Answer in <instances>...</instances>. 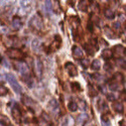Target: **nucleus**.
<instances>
[{"instance_id": "obj_3", "label": "nucleus", "mask_w": 126, "mask_h": 126, "mask_svg": "<svg viewBox=\"0 0 126 126\" xmlns=\"http://www.w3.org/2000/svg\"><path fill=\"white\" fill-rule=\"evenodd\" d=\"M29 24H30L31 27L35 28L36 30H39L41 27L44 26V24H43V20H41V18H40L39 16H37V15H34L32 18H31Z\"/></svg>"}, {"instance_id": "obj_13", "label": "nucleus", "mask_w": 126, "mask_h": 126, "mask_svg": "<svg viewBox=\"0 0 126 126\" xmlns=\"http://www.w3.org/2000/svg\"><path fill=\"white\" fill-rule=\"evenodd\" d=\"M84 48H85L87 54L90 55V56H93L94 54H95V47L92 46V43H86L85 45H84Z\"/></svg>"}, {"instance_id": "obj_16", "label": "nucleus", "mask_w": 126, "mask_h": 126, "mask_svg": "<svg viewBox=\"0 0 126 126\" xmlns=\"http://www.w3.org/2000/svg\"><path fill=\"white\" fill-rule=\"evenodd\" d=\"M109 89L111 91H117L119 90V83L116 81H111L109 83Z\"/></svg>"}, {"instance_id": "obj_14", "label": "nucleus", "mask_w": 126, "mask_h": 126, "mask_svg": "<svg viewBox=\"0 0 126 126\" xmlns=\"http://www.w3.org/2000/svg\"><path fill=\"white\" fill-rule=\"evenodd\" d=\"M101 57L103 58V59H105V60H108V59H111L112 57H113V55H112V50L111 49H104L103 51H102V54H101Z\"/></svg>"}, {"instance_id": "obj_10", "label": "nucleus", "mask_w": 126, "mask_h": 126, "mask_svg": "<svg viewBox=\"0 0 126 126\" xmlns=\"http://www.w3.org/2000/svg\"><path fill=\"white\" fill-rule=\"evenodd\" d=\"M74 119L71 116H65L61 120V126H74Z\"/></svg>"}, {"instance_id": "obj_29", "label": "nucleus", "mask_w": 126, "mask_h": 126, "mask_svg": "<svg viewBox=\"0 0 126 126\" xmlns=\"http://www.w3.org/2000/svg\"><path fill=\"white\" fill-rule=\"evenodd\" d=\"M120 126H125V121L124 120L120 121Z\"/></svg>"}, {"instance_id": "obj_7", "label": "nucleus", "mask_w": 126, "mask_h": 126, "mask_svg": "<svg viewBox=\"0 0 126 126\" xmlns=\"http://www.w3.org/2000/svg\"><path fill=\"white\" fill-rule=\"evenodd\" d=\"M65 68H66V70L68 71L69 75H70L71 77H75V76H77L78 71H77V68L75 67V65L73 64V63H67V64L65 65Z\"/></svg>"}, {"instance_id": "obj_26", "label": "nucleus", "mask_w": 126, "mask_h": 126, "mask_svg": "<svg viewBox=\"0 0 126 126\" xmlns=\"http://www.w3.org/2000/svg\"><path fill=\"white\" fill-rule=\"evenodd\" d=\"M107 98H108L109 101H113V100L115 99V96L112 95V94H108V95H107Z\"/></svg>"}, {"instance_id": "obj_12", "label": "nucleus", "mask_w": 126, "mask_h": 126, "mask_svg": "<svg viewBox=\"0 0 126 126\" xmlns=\"http://www.w3.org/2000/svg\"><path fill=\"white\" fill-rule=\"evenodd\" d=\"M73 56L77 59H82L83 58V50L81 49V47H79L78 46L73 47Z\"/></svg>"}, {"instance_id": "obj_25", "label": "nucleus", "mask_w": 126, "mask_h": 126, "mask_svg": "<svg viewBox=\"0 0 126 126\" xmlns=\"http://www.w3.org/2000/svg\"><path fill=\"white\" fill-rule=\"evenodd\" d=\"M73 88H74V90L77 88L78 90H81V87H80V85H79V83H77V82H75V83H73Z\"/></svg>"}, {"instance_id": "obj_27", "label": "nucleus", "mask_w": 126, "mask_h": 126, "mask_svg": "<svg viewBox=\"0 0 126 126\" xmlns=\"http://www.w3.org/2000/svg\"><path fill=\"white\" fill-rule=\"evenodd\" d=\"M105 70H106V71H111L112 70L111 65L110 64H106V65H105Z\"/></svg>"}, {"instance_id": "obj_21", "label": "nucleus", "mask_w": 126, "mask_h": 126, "mask_svg": "<svg viewBox=\"0 0 126 126\" xmlns=\"http://www.w3.org/2000/svg\"><path fill=\"white\" fill-rule=\"evenodd\" d=\"M92 78L95 80L96 82H98V83H102L105 79H104V77L102 76V75H99V74H94L93 76H92Z\"/></svg>"}, {"instance_id": "obj_28", "label": "nucleus", "mask_w": 126, "mask_h": 126, "mask_svg": "<svg viewBox=\"0 0 126 126\" xmlns=\"http://www.w3.org/2000/svg\"><path fill=\"white\" fill-rule=\"evenodd\" d=\"M113 26H114L115 29H119V28H120V23H119V22H115V23L113 24Z\"/></svg>"}, {"instance_id": "obj_11", "label": "nucleus", "mask_w": 126, "mask_h": 126, "mask_svg": "<svg viewBox=\"0 0 126 126\" xmlns=\"http://www.w3.org/2000/svg\"><path fill=\"white\" fill-rule=\"evenodd\" d=\"M11 112H12V116H13L14 120L17 121V122H19L20 121V118H21V112H20L19 108L16 106V105L12 108V111Z\"/></svg>"}, {"instance_id": "obj_20", "label": "nucleus", "mask_w": 126, "mask_h": 126, "mask_svg": "<svg viewBox=\"0 0 126 126\" xmlns=\"http://www.w3.org/2000/svg\"><path fill=\"white\" fill-rule=\"evenodd\" d=\"M99 110H100L101 112H105V111L108 110L107 105H106V103H105L104 101H100V102H99Z\"/></svg>"}, {"instance_id": "obj_23", "label": "nucleus", "mask_w": 126, "mask_h": 126, "mask_svg": "<svg viewBox=\"0 0 126 126\" xmlns=\"http://www.w3.org/2000/svg\"><path fill=\"white\" fill-rule=\"evenodd\" d=\"M80 63H81V65L83 66V68H88L89 67V64H90V62H89L88 59H82L80 61Z\"/></svg>"}, {"instance_id": "obj_18", "label": "nucleus", "mask_w": 126, "mask_h": 126, "mask_svg": "<svg viewBox=\"0 0 126 126\" xmlns=\"http://www.w3.org/2000/svg\"><path fill=\"white\" fill-rule=\"evenodd\" d=\"M104 15H105V17L108 18V19H113L115 17V13H114L113 10H111V9H106V10H105Z\"/></svg>"}, {"instance_id": "obj_15", "label": "nucleus", "mask_w": 126, "mask_h": 126, "mask_svg": "<svg viewBox=\"0 0 126 126\" xmlns=\"http://www.w3.org/2000/svg\"><path fill=\"white\" fill-rule=\"evenodd\" d=\"M91 68H92V70H94V71L100 70V68H101V62H100V60H97V59L94 60V61L92 62Z\"/></svg>"}, {"instance_id": "obj_17", "label": "nucleus", "mask_w": 126, "mask_h": 126, "mask_svg": "<svg viewBox=\"0 0 126 126\" xmlns=\"http://www.w3.org/2000/svg\"><path fill=\"white\" fill-rule=\"evenodd\" d=\"M113 107H114V110L116 111V112H118V113H122V112H123V109H124L122 103H120V102L114 103V104H113Z\"/></svg>"}, {"instance_id": "obj_5", "label": "nucleus", "mask_w": 126, "mask_h": 126, "mask_svg": "<svg viewBox=\"0 0 126 126\" xmlns=\"http://www.w3.org/2000/svg\"><path fill=\"white\" fill-rule=\"evenodd\" d=\"M34 73L38 78H40L43 75V63L37 58L34 60Z\"/></svg>"}, {"instance_id": "obj_4", "label": "nucleus", "mask_w": 126, "mask_h": 126, "mask_svg": "<svg viewBox=\"0 0 126 126\" xmlns=\"http://www.w3.org/2000/svg\"><path fill=\"white\" fill-rule=\"evenodd\" d=\"M16 69L17 71L20 73V74H22V75H28V65L26 64L25 62H22V61H19L17 62L16 64Z\"/></svg>"}, {"instance_id": "obj_9", "label": "nucleus", "mask_w": 126, "mask_h": 126, "mask_svg": "<svg viewBox=\"0 0 126 126\" xmlns=\"http://www.w3.org/2000/svg\"><path fill=\"white\" fill-rule=\"evenodd\" d=\"M11 25H12V28L14 30H18L22 27V21H21V18L18 17V16H15L13 17L12 19V22H11Z\"/></svg>"}, {"instance_id": "obj_8", "label": "nucleus", "mask_w": 126, "mask_h": 126, "mask_svg": "<svg viewBox=\"0 0 126 126\" xmlns=\"http://www.w3.org/2000/svg\"><path fill=\"white\" fill-rule=\"evenodd\" d=\"M48 108H49V110L51 111V113L59 114L60 106H59V103H58L55 99H52L51 101H49V103H48Z\"/></svg>"}, {"instance_id": "obj_24", "label": "nucleus", "mask_w": 126, "mask_h": 126, "mask_svg": "<svg viewBox=\"0 0 126 126\" xmlns=\"http://www.w3.org/2000/svg\"><path fill=\"white\" fill-rule=\"evenodd\" d=\"M7 93H8V91H7V89L4 86H0V95L4 96V95H6Z\"/></svg>"}, {"instance_id": "obj_30", "label": "nucleus", "mask_w": 126, "mask_h": 126, "mask_svg": "<svg viewBox=\"0 0 126 126\" xmlns=\"http://www.w3.org/2000/svg\"><path fill=\"white\" fill-rule=\"evenodd\" d=\"M85 126H95V125H94V124H91V123H87Z\"/></svg>"}, {"instance_id": "obj_31", "label": "nucleus", "mask_w": 126, "mask_h": 126, "mask_svg": "<svg viewBox=\"0 0 126 126\" xmlns=\"http://www.w3.org/2000/svg\"><path fill=\"white\" fill-rule=\"evenodd\" d=\"M2 62V58H1V56H0V63Z\"/></svg>"}, {"instance_id": "obj_22", "label": "nucleus", "mask_w": 126, "mask_h": 126, "mask_svg": "<svg viewBox=\"0 0 126 126\" xmlns=\"http://www.w3.org/2000/svg\"><path fill=\"white\" fill-rule=\"evenodd\" d=\"M88 1H80V4H79V8L82 11H86L87 10V6H88Z\"/></svg>"}, {"instance_id": "obj_6", "label": "nucleus", "mask_w": 126, "mask_h": 126, "mask_svg": "<svg viewBox=\"0 0 126 126\" xmlns=\"http://www.w3.org/2000/svg\"><path fill=\"white\" fill-rule=\"evenodd\" d=\"M114 51H112V55L115 56L116 58H119V59H122L123 56H125V48L122 47V46H116L114 47Z\"/></svg>"}, {"instance_id": "obj_2", "label": "nucleus", "mask_w": 126, "mask_h": 126, "mask_svg": "<svg viewBox=\"0 0 126 126\" xmlns=\"http://www.w3.org/2000/svg\"><path fill=\"white\" fill-rule=\"evenodd\" d=\"M6 55L8 56V58L10 59H13V60H20L24 57V54L23 52L18 49V48H9L7 51H6Z\"/></svg>"}, {"instance_id": "obj_19", "label": "nucleus", "mask_w": 126, "mask_h": 126, "mask_svg": "<svg viewBox=\"0 0 126 126\" xmlns=\"http://www.w3.org/2000/svg\"><path fill=\"white\" fill-rule=\"evenodd\" d=\"M68 109H69L70 111H72V112L77 111V110H78V104H77L76 102H74V101L70 102V103L68 104Z\"/></svg>"}, {"instance_id": "obj_1", "label": "nucleus", "mask_w": 126, "mask_h": 126, "mask_svg": "<svg viewBox=\"0 0 126 126\" xmlns=\"http://www.w3.org/2000/svg\"><path fill=\"white\" fill-rule=\"evenodd\" d=\"M6 80L8 81V83L10 84V86H11V88H12V90L16 94H20V93H21L22 88H21V86L19 85V83L17 82V80L15 79L14 76L10 75V74H7L6 75Z\"/></svg>"}]
</instances>
